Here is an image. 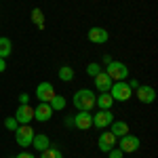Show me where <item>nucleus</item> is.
I'll list each match as a JSON object with an SVG mask.
<instances>
[{
	"label": "nucleus",
	"mask_w": 158,
	"mask_h": 158,
	"mask_svg": "<svg viewBox=\"0 0 158 158\" xmlns=\"http://www.w3.org/2000/svg\"><path fill=\"white\" fill-rule=\"evenodd\" d=\"M72 103L78 112H91V110L95 108V93L89 91V89H80V91L74 93Z\"/></svg>",
	"instance_id": "1"
},
{
	"label": "nucleus",
	"mask_w": 158,
	"mask_h": 158,
	"mask_svg": "<svg viewBox=\"0 0 158 158\" xmlns=\"http://www.w3.org/2000/svg\"><path fill=\"white\" fill-rule=\"evenodd\" d=\"M110 89H112V93H110V95H112V99H114V101H129V99L133 97V89L127 85L124 80L114 82Z\"/></svg>",
	"instance_id": "2"
},
{
	"label": "nucleus",
	"mask_w": 158,
	"mask_h": 158,
	"mask_svg": "<svg viewBox=\"0 0 158 158\" xmlns=\"http://www.w3.org/2000/svg\"><path fill=\"white\" fill-rule=\"evenodd\" d=\"M34 135H36V131H34L30 124H21V127H17V129H15V139H17V143H19L21 148L32 146Z\"/></svg>",
	"instance_id": "3"
},
{
	"label": "nucleus",
	"mask_w": 158,
	"mask_h": 158,
	"mask_svg": "<svg viewBox=\"0 0 158 158\" xmlns=\"http://www.w3.org/2000/svg\"><path fill=\"white\" fill-rule=\"evenodd\" d=\"M106 74H108L112 80H116V82H118V80H124V78L129 76V68H127L124 63H120V61H110Z\"/></svg>",
	"instance_id": "4"
},
{
	"label": "nucleus",
	"mask_w": 158,
	"mask_h": 158,
	"mask_svg": "<svg viewBox=\"0 0 158 158\" xmlns=\"http://www.w3.org/2000/svg\"><path fill=\"white\" fill-rule=\"evenodd\" d=\"M15 120L19 122V124H30V122L34 120V108L30 103H21L17 108V112H15Z\"/></svg>",
	"instance_id": "5"
},
{
	"label": "nucleus",
	"mask_w": 158,
	"mask_h": 158,
	"mask_svg": "<svg viewBox=\"0 0 158 158\" xmlns=\"http://www.w3.org/2000/svg\"><path fill=\"white\" fill-rule=\"evenodd\" d=\"M57 93H55V89H53V85L51 82H40V85L36 86V97L42 101V103H51V99L55 97Z\"/></svg>",
	"instance_id": "6"
},
{
	"label": "nucleus",
	"mask_w": 158,
	"mask_h": 158,
	"mask_svg": "<svg viewBox=\"0 0 158 158\" xmlns=\"http://www.w3.org/2000/svg\"><path fill=\"white\" fill-rule=\"evenodd\" d=\"M86 38L91 40V42H95V44H103V42H108V30H103V27H99V25H93L89 32H86Z\"/></svg>",
	"instance_id": "7"
},
{
	"label": "nucleus",
	"mask_w": 158,
	"mask_h": 158,
	"mask_svg": "<svg viewBox=\"0 0 158 158\" xmlns=\"http://www.w3.org/2000/svg\"><path fill=\"white\" fill-rule=\"evenodd\" d=\"M120 150L122 154H133L139 150V137H135V135H124L120 137Z\"/></svg>",
	"instance_id": "8"
},
{
	"label": "nucleus",
	"mask_w": 158,
	"mask_h": 158,
	"mask_svg": "<svg viewBox=\"0 0 158 158\" xmlns=\"http://www.w3.org/2000/svg\"><path fill=\"white\" fill-rule=\"evenodd\" d=\"M116 139H118V137H116V135H112V131H103V133L99 135V141H97L99 150L108 154L112 148H116Z\"/></svg>",
	"instance_id": "9"
},
{
	"label": "nucleus",
	"mask_w": 158,
	"mask_h": 158,
	"mask_svg": "<svg viewBox=\"0 0 158 158\" xmlns=\"http://www.w3.org/2000/svg\"><path fill=\"white\" fill-rule=\"evenodd\" d=\"M137 99H139L141 103H154L156 91H154L152 86H148V85H139L137 86Z\"/></svg>",
	"instance_id": "10"
},
{
	"label": "nucleus",
	"mask_w": 158,
	"mask_h": 158,
	"mask_svg": "<svg viewBox=\"0 0 158 158\" xmlns=\"http://www.w3.org/2000/svg\"><path fill=\"white\" fill-rule=\"evenodd\" d=\"M74 124H76V129H80V131L91 129V127H93V114H91V112H80V114H76V116H74Z\"/></svg>",
	"instance_id": "11"
},
{
	"label": "nucleus",
	"mask_w": 158,
	"mask_h": 158,
	"mask_svg": "<svg viewBox=\"0 0 158 158\" xmlns=\"http://www.w3.org/2000/svg\"><path fill=\"white\" fill-rule=\"evenodd\" d=\"M53 118V108H51L49 103H42L40 101V106L38 108H34V120L38 122H47Z\"/></svg>",
	"instance_id": "12"
},
{
	"label": "nucleus",
	"mask_w": 158,
	"mask_h": 158,
	"mask_svg": "<svg viewBox=\"0 0 158 158\" xmlns=\"http://www.w3.org/2000/svg\"><path fill=\"white\" fill-rule=\"evenodd\" d=\"M112 122L114 120H112V112H110V110H99L97 114L93 116V124H95L97 129H106Z\"/></svg>",
	"instance_id": "13"
},
{
	"label": "nucleus",
	"mask_w": 158,
	"mask_h": 158,
	"mask_svg": "<svg viewBox=\"0 0 158 158\" xmlns=\"http://www.w3.org/2000/svg\"><path fill=\"white\" fill-rule=\"evenodd\" d=\"M95 86H97L99 93H108L110 86H112V78H110L106 72H99L97 76H95Z\"/></svg>",
	"instance_id": "14"
},
{
	"label": "nucleus",
	"mask_w": 158,
	"mask_h": 158,
	"mask_svg": "<svg viewBox=\"0 0 158 158\" xmlns=\"http://www.w3.org/2000/svg\"><path fill=\"white\" fill-rule=\"evenodd\" d=\"M32 146L36 148L38 152H42V150L51 148V139L44 133H36V135H34V139H32Z\"/></svg>",
	"instance_id": "15"
},
{
	"label": "nucleus",
	"mask_w": 158,
	"mask_h": 158,
	"mask_svg": "<svg viewBox=\"0 0 158 158\" xmlns=\"http://www.w3.org/2000/svg\"><path fill=\"white\" fill-rule=\"evenodd\" d=\"M112 103H114V99H112L110 93H101V95L95 97V106H99V110H110Z\"/></svg>",
	"instance_id": "16"
},
{
	"label": "nucleus",
	"mask_w": 158,
	"mask_h": 158,
	"mask_svg": "<svg viewBox=\"0 0 158 158\" xmlns=\"http://www.w3.org/2000/svg\"><path fill=\"white\" fill-rule=\"evenodd\" d=\"M112 127V135H116V137H124V135H129V124L122 120H116L110 124Z\"/></svg>",
	"instance_id": "17"
},
{
	"label": "nucleus",
	"mask_w": 158,
	"mask_h": 158,
	"mask_svg": "<svg viewBox=\"0 0 158 158\" xmlns=\"http://www.w3.org/2000/svg\"><path fill=\"white\" fill-rule=\"evenodd\" d=\"M11 51H13V42H11V38L0 36V57H2V59H6V57L11 55Z\"/></svg>",
	"instance_id": "18"
},
{
	"label": "nucleus",
	"mask_w": 158,
	"mask_h": 158,
	"mask_svg": "<svg viewBox=\"0 0 158 158\" xmlns=\"http://www.w3.org/2000/svg\"><path fill=\"white\" fill-rule=\"evenodd\" d=\"M49 106L53 108V112H59V110H63L65 106H68V101H65V97H61V95H55V97L51 99Z\"/></svg>",
	"instance_id": "19"
},
{
	"label": "nucleus",
	"mask_w": 158,
	"mask_h": 158,
	"mask_svg": "<svg viewBox=\"0 0 158 158\" xmlns=\"http://www.w3.org/2000/svg\"><path fill=\"white\" fill-rule=\"evenodd\" d=\"M59 80H63V82H70V80H74V70L70 68V65H63V68H59Z\"/></svg>",
	"instance_id": "20"
},
{
	"label": "nucleus",
	"mask_w": 158,
	"mask_h": 158,
	"mask_svg": "<svg viewBox=\"0 0 158 158\" xmlns=\"http://www.w3.org/2000/svg\"><path fill=\"white\" fill-rule=\"evenodd\" d=\"M40 158H63V154H61V150H57V148H47V150L40 152Z\"/></svg>",
	"instance_id": "21"
},
{
	"label": "nucleus",
	"mask_w": 158,
	"mask_h": 158,
	"mask_svg": "<svg viewBox=\"0 0 158 158\" xmlns=\"http://www.w3.org/2000/svg\"><path fill=\"white\" fill-rule=\"evenodd\" d=\"M99 72H101L99 63H89V68H86V74H89V76H93V78H95Z\"/></svg>",
	"instance_id": "22"
},
{
	"label": "nucleus",
	"mask_w": 158,
	"mask_h": 158,
	"mask_svg": "<svg viewBox=\"0 0 158 158\" xmlns=\"http://www.w3.org/2000/svg\"><path fill=\"white\" fill-rule=\"evenodd\" d=\"M4 127H6L9 131H15V129L19 127V122L15 120V116H13V118H6V120H4Z\"/></svg>",
	"instance_id": "23"
},
{
	"label": "nucleus",
	"mask_w": 158,
	"mask_h": 158,
	"mask_svg": "<svg viewBox=\"0 0 158 158\" xmlns=\"http://www.w3.org/2000/svg\"><path fill=\"white\" fill-rule=\"evenodd\" d=\"M122 156H124V154H122L120 148H112V150L108 152V158H122Z\"/></svg>",
	"instance_id": "24"
},
{
	"label": "nucleus",
	"mask_w": 158,
	"mask_h": 158,
	"mask_svg": "<svg viewBox=\"0 0 158 158\" xmlns=\"http://www.w3.org/2000/svg\"><path fill=\"white\" fill-rule=\"evenodd\" d=\"M32 17H34V21H36L38 25H42V11H40V9H34V15H32Z\"/></svg>",
	"instance_id": "25"
},
{
	"label": "nucleus",
	"mask_w": 158,
	"mask_h": 158,
	"mask_svg": "<svg viewBox=\"0 0 158 158\" xmlns=\"http://www.w3.org/2000/svg\"><path fill=\"white\" fill-rule=\"evenodd\" d=\"M19 101H21V103H30V95H27V93H21V95H19Z\"/></svg>",
	"instance_id": "26"
},
{
	"label": "nucleus",
	"mask_w": 158,
	"mask_h": 158,
	"mask_svg": "<svg viewBox=\"0 0 158 158\" xmlns=\"http://www.w3.org/2000/svg\"><path fill=\"white\" fill-rule=\"evenodd\" d=\"M17 158H36V156L30 154V152H21V154H17Z\"/></svg>",
	"instance_id": "27"
},
{
	"label": "nucleus",
	"mask_w": 158,
	"mask_h": 158,
	"mask_svg": "<svg viewBox=\"0 0 158 158\" xmlns=\"http://www.w3.org/2000/svg\"><path fill=\"white\" fill-rule=\"evenodd\" d=\"M4 70H6V61H4L2 57H0V74L4 72Z\"/></svg>",
	"instance_id": "28"
},
{
	"label": "nucleus",
	"mask_w": 158,
	"mask_h": 158,
	"mask_svg": "<svg viewBox=\"0 0 158 158\" xmlns=\"http://www.w3.org/2000/svg\"><path fill=\"white\" fill-rule=\"evenodd\" d=\"M129 86H131V89H137V86H139V82H137V80H131V82H129Z\"/></svg>",
	"instance_id": "29"
}]
</instances>
